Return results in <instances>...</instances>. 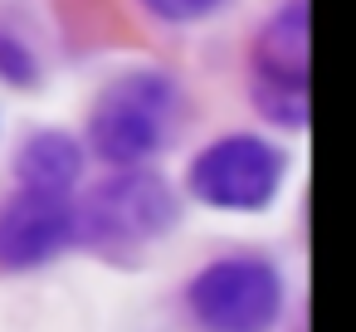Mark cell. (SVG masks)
<instances>
[{
    "mask_svg": "<svg viewBox=\"0 0 356 332\" xmlns=\"http://www.w3.org/2000/svg\"><path fill=\"white\" fill-rule=\"evenodd\" d=\"M191 308L210 332H268L283 313V283L259 259H225L191 283Z\"/></svg>",
    "mask_w": 356,
    "mask_h": 332,
    "instance_id": "obj_1",
    "label": "cell"
},
{
    "mask_svg": "<svg viewBox=\"0 0 356 332\" xmlns=\"http://www.w3.org/2000/svg\"><path fill=\"white\" fill-rule=\"evenodd\" d=\"M166 113H171V84L161 74H132L103 93L93 113V147L122 166L142 161L166 137Z\"/></svg>",
    "mask_w": 356,
    "mask_h": 332,
    "instance_id": "obj_2",
    "label": "cell"
},
{
    "mask_svg": "<svg viewBox=\"0 0 356 332\" xmlns=\"http://www.w3.org/2000/svg\"><path fill=\"white\" fill-rule=\"evenodd\" d=\"M283 181V157L259 137H225L191 166V191L220 210H259Z\"/></svg>",
    "mask_w": 356,
    "mask_h": 332,
    "instance_id": "obj_3",
    "label": "cell"
},
{
    "mask_svg": "<svg viewBox=\"0 0 356 332\" xmlns=\"http://www.w3.org/2000/svg\"><path fill=\"white\" fill-rule=\"evenodd\" d=\"M307 6L293 0V6L268 25L264 45H259V103L273 122L302 127L307 113Z\"/></svg>",
    "mask_w": 356,
    "mask_h": 332,
    "instance_id": "obj_4",
    "label": "cell"
},
{
    "mask_svg": "<svg viewBox=\"0 0 356 332\" xmlns=\"http://www.w3.org/2000/svg\"><path fill=\"white\" fill-rule=\"evenodd\" d=\"M74 230V215H69V200L54 196V191H25L6 215H0V264L10 269H30L49 254L64 249Z\"/></svg>",
    "mask_w": 356,
    "mask_h": 332,
    "instance_id": "obj_5",
    "label": "cell"
},
{
    "mask_svg": "<svg viewBox=\"0 0 356 332\" xmlns=\"http://www.w3.org/2000/svg\"><path fill=\"white\" fill-rule=\"evenodd\" d=\"M171 215H176V205L156 176H122L113 186H103V196H98V220L108 230L152 235V230L171 225Z\"/></svg>",
    "mask_w": 356,
    "mask_h": 332,
    "instance_id": "obj_6",
    "label": "cell"
},
{
    "mask_svg": "<svg viewBox=\"0 0 356 332\" xmlns=\"http://www.w3.org/2000/svg\"><path fill=\"white\" fill-rule=\"evenodd\" d=\"M79 166H83L79 147L64 132H40L20 152V181H25V191H54V196H64L79 181Z\"/></svg>",
    "mask_w": 356,
    "mask_h": 332,
    "instance_id": "obj_7",
    "label": "cell"
},
{
    "mask_svg": "<svg viewBox=\"0 0 356 332\" xmlns=\"http://www.w3.org/2000/svg\"><path fill=\"white\" fill-rule=\"evenodd\" d=\"M0 79H10V84H20V88L35 84V59L25 54V45H20L15 35H0Z\"/></svg>",
    "mask_w": 356,
    "mask_h": 332,
    "instance_id": "obj_8",
    "label": "cell"
},
{
    "mask_svg": "<svg viewBox=\"0 0 356 332\" xmlns=\"http://www.w3.org/2000/svg\"><path fill=\"white\" fill-rule=\"evenodd\" d=\"M147 6L166 20H195V15H210L220 0H147Z\"/></svg>",
    "mask_w": 356,
    "mask_h": 332,
    "instance_id": "obj_9",
    "label": "cell"
}]
</instances>
